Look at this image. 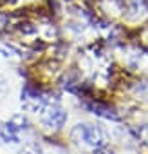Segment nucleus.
<instances>
[{
  "mask_svg": "<svg viewBox=\"0 0 148 154\" xmlns=\"http://www.w3.org/2000/svg\"><path fill=\"white\" fill-rule=\"evenodd\" d=\"M9 122L13 123V127H15L18 132H20V131H25L27 125H29V122H27V118H25L24 114H16V116H13Z\"/></svg>",
  "mask_w": 148,
  "mask_h": 154,
  "instance_id": "423d86ee",
  "label": "nucleus"
},
{
  "mask_svg": "<svg viewBox=\"0 0 148 154\" xmlns=\"http://www.w3.org/2000/svg\"><path fill=\"white\" fill-rule=\"evenodd\" d=\"M72 138L78 140V141H83L85 145H89V147H92L96 150H101L107 145V134L98 125L80 123V125H76L72 129Z\"/></svg>",
  "mask_w": 148,
  "mask_h": 154,
  "instance_id": "f257e3e1",
  "label": "nucleus"
},
{
  "mask_svg": "<svg viewBox=\"0 0 148 154\" xmlns=\"http://www.w3.org/2000/svg\"><path fill=\"white\" fill-rule=\"evenodd\" d=\"M49 102L43 98V94L42 93H38L36 89H33V87H25L24 91H22V105H24V109L25 111H29V112H42L43 109H45V105H47Z\"/></svg>",
  "mask_w": 148,
  "mask_h": 154,
  "instance_id": "7ed1b4c3",
  "label": "nucleus"
},
{
  "mask_svg": "<svg viewBox=\"0 0 148 154\" xmlns=\"http://www.w3.org/2000/svg\"><path fill=\"white\" fill-rule=\"evenodd\" d=\"M87 109H89V111H92L94 114H98V116H103V118H108V120H117V118H119L112 107H108V105H103V103H99V102L87 103Z\"/></svg>",
  "mask_w": 148,
  "mask_h": 154,
  "instance_id": "20e7f679",
  "label": "nucleus"
},
{
  "mask_svg": "<svg viewBox=\"0 0 148 154\" xmlns=\"http://www.w3.org/2000/svg\"><path fill=\"white\" fill-rule=\"evenodd\" d=\"M0 138L4 141L18 143V131L13 127L11 122H4V123H0Z\"/></svg>",
  "mask_w": 148,
  "mask_h": 154,
  "instance_id": "39448f33",
  "label": "nucleus"
},
{
  "mask_svg": "<svg viewBox=\"0 0 148 154\" xmlns=\"http://www.w3.org/2000/svg\"><path fill=\"white\" fill-rule=\"evenodd\" d=\"M42 114V123L45 129L49 131H60L65 122H67V112L60 107V105H52V103H47L45 109L40 112Z\"/></svg>",
  "mask_w": 148,
  "mask_h": 154,
  "instance_id": "f03ea898",
  "label": "nucleus"
}]
</instances>
